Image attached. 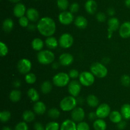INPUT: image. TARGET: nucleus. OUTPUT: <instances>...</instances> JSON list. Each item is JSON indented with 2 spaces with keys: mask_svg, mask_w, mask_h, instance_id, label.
Wrapping results in <instances>:
<instances>
[{
  "mask_svg": "<svg viewBox=\"0 0 130 130\" xmlns=\"http://www.w3.org/2000/svg\"><path fill=\"white\" fill-rule=\"evenodd\" d=\"M37 29L41 34L46 37L52 36L55 33L57 26L55 20L49 17H44L38 20Z\"/></svg>",
  "mask_w": 130,
  "mask_h": 130,
  "instance_id": "nucleus-1",
  "label": "nucleus"
},
{
  "mask_svg": "<svg viewBox=\"0 0 130 130\" xmlns=\"http://www.w3.org/2000/svg\"><path fill=\"white\" fill-rule=\"evenodd\" d=\"M77 101L76 97L68 96L63 98L60 103V107L63 112H70L77 107Z\"/></svg>",
  "mask_w": 130,
  "mask_h": 130,
  "instance_id": "nucleus-2",
  "label": "nucleus"
},
{
  "mask_svg": "<svg viewBox=\"0 0 130 130\" xmlns=\"http://www.w3.org/2000/svg\"><path fill=\"white\" fill-rule=\"evenodd\" d=\"M55 56L54 53L49 50H42L38 52L37 59L38 62L41 64L48 65L54 61Z\"/></svg>",
  "mask_w": 130,
  "mask_h": 130,
  "instance_id": "nucleus-3",
  "label": "nucleus"
},
{
  "mask_svg": "<svg viewBox=\"0 0 130 130\" xmlns=\"http://www.w3.org/2000/svg\"><path fill=\"white\" fill-rule=\"evenodd\" d=\"M90 71L95 76L100 79L105 77L108 73V70L105 65L99 62L93 63L90 66Z\"/></svg>",
  "mask_w": 130,
  "mask_h": 130,
  "instance_id": "nucleus-4",
  "label": "nucleus"
},
{
  "mask_svg": "<svg viewBox=\"0 0 130 130\" xmlns=\"http://www.w3.org/2000/svg\"><path fill=\"white\" fill-rule=\"evenodd\" d=\"M70 79L69 74L65 72H60L55 75L53 77V83L55 86L63 87L69 84Z\"/></svg>",
  "mask_w": 130,
  "mask_h": 130,
  "instance_id": "nucleus-5",
  "label": "nucleus"
},
{
  "mask_svg": "<svg viewBox=\"0 0 130 130\" xmlns=\"http://www.w3.org/2000/svg\"><path fill=\"white\" fill-rule=\"evenodd\" d=\"M95 75L91 71H83L79 74V81L81 85L85 87H90L95 82Z\"/></svg>",
  "mask_w": 130,
  "mask_h": 130,
  "instance_id": "nucleus-6",
  "label": "nucleus"
},
{
  "mask_svg": "<svg viewBox=\"0 0 130 130\" xmlns=\"http://www.w3.org/2000/svg\"><path fill=\"white\" fill-rule=\"evenodd\" d=\"M73 36L70 33H66L62 34L58 39L59 45L63 48H69L73 45Z\"/></svg>",
  "mask_w": 130,
  "mask_h": 130,
  "instance_id": "nucleus-7",
  "label": "nucleus"
},
{
  "mask_svg": "<svg viewBox=\"0 0 130 130\" xmlns=\"http://www.w3.org/2000/svg\"><path fill=\"white\" fill-rule=\"evenodd\" d=\"M32 68V63L30 60L26 58H23L19 60L17 63L18 71L22 74L29 73Z\"/></svg>",
  "mask_w": 130,
  "mask_h": 130,
  "instance_id": "nucleus-8",
  "label": "nucleus"
},
{
  "mask_svg": "<svg viewBox=\"0 0 130 130\" xmlns=\"http://www.w3.org/2000/svg\"><path fill=\"white\" fill-rule=\"evenodd\" d=\"M81 84L79 81L73 80L70 81L68 84V91L70 95L74 97L78 96L81 90Z\"/></svg>",
  "mask_w": 130,
  "mask_h": 130,
  "instance_id": "nucleus-9",
  "label": "nucleus"
},
{
  "mask_svg": "<svg viewBox=\"0 0 130 130\" xmlns=\"http://www.w3.org/2000/svg\"><path fill=\"white\" fill-rule=\"evenodd\" d=\"M95 112H96L98 118L104 119L109 116L111 110H110V107L109 105L107 103H102L98 106Z\"/></svg>",
  "mask_w": 130,
  "mask_h": 130,
  "instance_id": "nucleus-10",
  "label": "nucleus"
},
{
  "mask_svg": "<svg viewBox=\"0 0 130 130\" xmlns=\"http://www.w3.org/2000/svg\"><path fill=\"white\" fill-rule=\"evenodd\" d=\"M74 20L72 13L68 11H63L60 13L58 15V20L61 24L64 25H68L71 24Z\"/></svg>",
  "mask_w": 130,
  "mask_h": 130,
  "instance_id": "nucleus-11",
  "label": "nucleus"
},
{
  "mask_svg": "<svg viewBox=\"0 0 130 130\" xmlns=\"http://www.w3.org/2000/svg\"><path fill=\"white\" fill-rule=\"evenodd\" d=\"M85 117V112L81 107H76L71 112V118L75 122H80L83 121Z\"/></svg>",
  "mask_w": 130,
  "mask_h": 130,
  "instance_id": "nucleus-12",
  "label": "nucleus"
},
{
  "mask_svg": "<svg viewBox=\"0 0 130 130\" xmlns=\"http://www.w3.org/2000/svg\"><path fill=\"white\" fill-rule=\"evenodd\" d=\"M108 25V32H109V36L108 38H110L112 36V33L116 31L117 29H119L120 27V22L119 19L116 17H111L109 19L107 22Z\"/></svg>",
  "mask_w": 130,
  "mask_h": 130,
  "instance_id": "nucleus-13",
  "label": "nucleus"
},
{
  "mask_svg": "<svg viewBox=\"0 0 130 130\" xmlns=\"http://www.w3.org/2000/svg\"><path fill=\"white\" fill-rule=\"evenodd\" d=\"M59 63L63 66H69L73 62L74 57L70 53H63L59 56Z\"/></svg>",
  "mask_w": 130,
  "mask_h": 130,
  "instance_id": "nucleus-14",
  "label": "nucleus"
},
{
  "mask_svg": "<svg viewBox=\"0 0 130 130\" xmlns=\"http://www.w3.org/2000/svg\"><path fill=\"white\" fill-rule=\"evenodd\" d=\"M119 35L123 38L130 37V22L126 21L120 25L119 29Z\"/></svg>",
  "mask_w": 130,
  "mask_h": 130,
  "instance_id": "nucleus-15",
  "label": "nucleus"
},
{
  "mask_svg": "<svg viewBox=\"0 0 130 130\" xmlns=\"http://www.w3.org/2000/svg\"><path fill=\"white\" fill-rule=\"evenodd\" d=\"M26 7L25 5L20 3H18L13 8V14L16 17L20 18L24 16L26 13Z\"/></svg>",
  "mask_w": 130,
  "mask_h": 130,
  "instance_id": "nucleus-16",
  "label": "nucleus"
},
{
  "mask_svg": "<svg viewBox=\"0 0 130 130\" xmlns=\"http://www.w3.org/2000/svg\"><path fill=\"white\" fill-rule=\"evenodd\" d=\"M85 8L88 14L93 15L97 10V3L95 0H88L85 3Z\"/></svg>",
  "mask_w": 130,
  "mask_h": 130,
  "instance_id": "nucleus-17",
  "label": "nucleus"
},
{
  "mask_svg": "<svg viewBox=\"0 0 130 130\" xmlns=\"http://www.w3.org/2000/svg\"><path fill=\"white\" fill-rule=\"evenodd\" d=\"M26 17L30 22H35L39 20V11L34 8H30L27 9L26 11Z\"/></svg>",
  "mask_w": 130,
  "mask_h": 130,
  "instance_id": "nucleus-18",
  "label": "nucleus"
},
{
  "mask_svg": "<svg viewBox=\"0 0 130 130\" xmlns=\"http://www.w3.org/2000/svg\"><path fill=\"white\" fill-rule=\"evenodd\" d=\"M60 130H77V124L72 119H66L60 125Z\"/></svg>",
  "mask_w": 130,
  "mask_h": 130,
  "instance_id": "nucleus-19",
  "label": "nucleus"
},
{
  "mask_svg": "<svg viewBox=\"0 0 130 130\" xmlns=\"http://www.w3.org/2000/svg\"><path fill=\"white\" fill-rule=\"evenodd\" d=\"M33 110L38 115H43L46 111V107L43 102L38 101L34 103L33 105Z\"/></svg>",
  "mask_w": 130,
  "mask_h": 130,
  "instance_id": "nucleus-20",
  "label": "nucleus"
},
{
  "mask_svg": "<svg viewBox=\"0 0 130 130\" xmlns=\"http://www.w3.org/2000/svg\"><path fill=\"white\" fill-rule=\"evenodd\" d=\"M74 24L79 29H85L88 25V20L85 17L79 15L75 18Z\"/></svg>",
  "mask_w": 130,
  "mask_h": 130,
  "instance_id": "nucleus-21",
  "label": "nucleus"
},
{
  "mask_svg": "<svg viewBox=\"0 0 130 130\" xmlns=\"http://www.w3.org/2000/svg\"><path fill=\"white\" fill-rule=\"evenodd\" d=\"M44 42H45L46 46L50 50L55 49L59 45L58 40H57V38L53 36L47 37Z\"/></svg>",
  "mask_w": 130,
  "mask_h": 130,
  "instance_id": "nucleus-22",
  "label": "nucleus"
},
{
  "mask_svg": "<svg viewBox=\"0 0 130 130\" xmlns=\"http://www.w3.org/2000/svg\"><path fill=\"white\" fill-rule=\"evenodd\" d=\"M109 119L112 122L115 124L119 123L121 121H123V116H122L121 112L117 110H114L112 112H110V115H109Z\"/></svg>",
  "mask_w": 130,
  "mask_h": 130,
  "instance_id": "nucleus-23",
  "label": "nucleus"
},
{
  "mask_svg": "<svg viewBox=\"0 0 130 130\" xmlns=\"http://www.w3.org/2000/svg\"><path fill=\"white\" fill-rule=\"evenodd\" d=\"M93 128L95 130H106L107 123L103 119H97L93 122Z\"/></svg>",
  "mask_w": 130,
  "mask_h": 130,
  "instance_id": "nucleus-24",
  "label": "nucleus"
},
{
  "mask_svg": "<svg viewBox=\"0 0 130 130\" xmlns=\"http://www.w3.org/2000/svg\"><path fill=\"white\" fill-rule=\"evenodd\" d=\"M14 27V22L13 20L10 18L6 19L3 20L2 24L3 29L6 33H10Z\"/></svg>",
  "mask_w": 130,
  "mask_h": 130,
  "instance_id": "nucleus-25",
  "label": "nucleus"
},
{
  "mask_svg": "<svg viewBox=\"0 0 130 130\" xmlns=\"http://www.w3.org/2000/svg\"><path fill=\"white\" fill-rule=\"evenodd\" d=\"M22 97V93L19 89H13L9 94V98L13 103H17L20 100Z\"/></svg>",
  "mask_w": 130,
  "mask_h": 130,
  "instance_id": "nucleus-26",
  "label": "nucleus"
},
{
  "mask_svg": "<svg viewBox=\"0 0 130 130\" xmlns=\"http://www.w3.org/2000/svg\"><path fill=\"white\" fill-rule=\"evenodd\" d=\"M87 104L92 108H95L99 106V99L94 94H89L86 98Z\"/></svg>",
  "mask_w": 130,
  "mask_h": 130,
  "instance_id": "nucleus-27",
  "label": "nucleus"
},
{
  "mask_svg": "<svg viewBox=\"0 0 130 130\" xmlns=\"http://www.w3.org/2000/svg\"><path fill=\"white\" fill-rule=\"evenodd\" d=\"M31 45L34 50L39 52V51L42 50L43 47H44V42L41 38H36L32 41Z\"/></svg>",
  "mask_w": 130,
  "mask_h": 130,
  "instance_id": "nucleus-28",
  "label": "nucleus"
},
{
  "mask_svg": "<svg viewBox=\"0 0 130 130\" xmlns=\"http://www.w3.org/2000/svg\"><path fill=\"white\" fill-rule=\"evenodd\" d=\"M35 112L31 110L24 111L22 114V118L24 121L26 122H31L35 119Z\"/></svg>",
  "mask_w": 130,
  "mask_h": 130,
  "instance_id": "nucleus-29",
  "label": "nucleus"
},
{
  "mask_svg": "<svg viewBox=\"0 0 130 130\" xmlns=\"http://www.w3.org/2000/svg\"><path fill=\"white\" fill-rule=\"evenodd\" d=\"M121 113L123 119L125 120L130 119V104L125 103L121 108Z\"/></svg>",
  "mask_w": 130,
  "mask_h": 130,
  "instance_id": "nucleus-30",
  "label": "nucleus"
},
{
  "mask_svg": "<svg viewBox=\"0 0 130 130\" xmlns=\"http://www.w3.org/2000/svg\"><path fill=\"white\" fill-rule=\"evenodd\" d=\"M27 96L29 99L33 102H36L39 100V94L37 90L34 88H30L27 91Z\"/></svg>",
  "mask_w": 130,
  "mask_h": 130,
  "instance_id": "nucleus-31",
  "label": "nucleus"
},
{
  "mask_svg": "<svg viewBox=\"0 0 130 130\" xmlns=\"http://www.w3.org/2000/svg\"><path fill=\"white\" fill-rule=\"evenodd\" d=\"M41 91L44 94H48L52 91V84L49 80H46L43 82L41 85Z\"/></svg>",
  "mask_w": 130,
  "mask_h": 130,
  "instance_id": "nucleus-32",
  "label": "nucleus"
},
{
  "mask_svg": "<svg viewBox=\"0 0 130 130\" xmlns=\"http://www.w3.org/2000/svg\"><path fill=\"white\" fill-rule=\"evenodd\" d=\"M48 115L53 119H57L60 115V112L57 108H52L48 111Z\"/></svg>",
  "mask_w": 130,
  "mask_h": 130,
  "instance_id": "nucleus-33",
  "label": "nucleus"
},
{
  "mask_svg": "<svg viewBox=\"0 0 130 130\" xmlns=\"http://www.w3.org/2000/svg\"><path fill=\"white\" fill-rule=\"evenodd\" d=\"M57 4L58 8L62 11H66V10L69 6V3L68 0H57Z\"/></svg>",
  "mask_w": 130,
  "mask_h": 130,
  "instance_id": "nucleus-34",
  "label": "nucleus"
},
{
  "mask_svg": "<svg viewBox=\"0 0 130 130\" xmlns=\"http://www.w3.org/2000/svg\"><path fill=\"white\" fill-rule=\"evenodd\" d=\"M60 126L55 121H52L46 124L45 126V130H60Z\"/></svg>",
  "mask_w": 130,
  "mask_h": 130,
  "instance_id": "nucleus-35",
  "label": "nucleus"
},
{
  "mask_svg": "<svg viewBox=\"0 0 130 130\" xmlns=\"http://www.w3.org/2000/svg\"><path fill=\"white\" fill-rule=\"evenodd\" d=\"M11 118V113L8 110H3L0 113V120L2 122H7Z\"/></svg>",
  "mask_w": 130,
  "mask_h": 130,
  "instance_id": "nucleus-36",
  "label": "nucleus"
},
{
  "mask_svg": "<svg viewBox=\"0 0 130 130\" xmlns=\"http://www.w3.org/2000/svg\"><path fill=\"white\" fill-rule=\"evenodd\" d=\"M25 80L27 84H33L36 81V76L33 73H30L26 74L25 76Z\"/></svg>",
  "mask_w": 130,
  "mask_h": 130,
  "instance_id": "nucleus-37",
  "label": "nucleus"
},
{
  "mask_svg": "<svg viewBox=\"0 0 130 130\" xmlns=\"http://www.w3.org/2000/svg\"><path fill=\"white\" fill-rule=\"evenodd\" d=\"M121 83L124 87H129L130 85V76L127 74L122 75L121 77Z\"/></svg>",
  "mask_w": 130,
  "mask_h": 130,
  "instance_id": "nucleus-38",
  "label": "nucleus"
},
{
  "mask_svg": "<svg viewBox=\"0 0 130 130\" xmlns=\"http://www.w3.org/2000/svg\"><path fill=\"white\" fill-rule=\"evenodd\" d=\"M8 53V48L6 43L3 42H0V55L1 57H4Z\"/></svg>",
  "mask_w": 130,
  "mask_h": 130,
  "instance_id": "nucleus-39",
  "label": "nucleus"
},
{
  "mask_svg": "<svg viewBox=\"0 0 130 130\" xmlns=\"http://www.w3.org/2000/svg\"><path fill=\"white\" fill-rule=\"evenodd\" d=\"M14 130H29V127L26 122L22 121L17 124Z\"/></svg>",
  "mask_w": 130,
  "mask_h": 130,
  "instance_id": "nucleus-40",
  "label": "nucleus"
},
{
  "mask_svg": "<svg viewBox=\"0 0 130 130\" xmlns=\"http://www.w3.org/2000/svg\"><path fill=\"white\" fill-rule=\"evenodd\" d=\"M90 125L85 121L78 122L77 124V130H90Z\"/></svg>",
  "mask_w": 130,
  "mask_h": 130,
  "instance_id": "nucleus-41",
  "label": "nucleus"
},
{
  "mask_svg": "<svg viewBox=\"0 0 130 130\" xmlns=\"http://www.w3.org/2000/svg\"><path fill=\"white\" fill-rule=\"evenodd\" d=\"M29 21L30 20L28 19V18L26 16H23L22 17L19 18V24L23 28H27L29 24Z\"/></svg>",
  "mask_w": 130,
  "mask_h": 130,
  "instance_id": "nucleus-42",
  "label": "nucleus"
},
{
  "mask_svg": "<svg viewBox=\"0 0 130 130\" xmlns=\"http://www.w3.org/2000/svg\"><path fill=\"white\" fill-rule=\"evenodd\" d=\"M79 10V5L77 3H73L69 6V10L71 13H77Z\"/></svg>",
  "mask_w": 130,
  "mask_h": 130,
  "instance_id": "nucleus-43",
  "label": "nucleus"
},
{
  "mask_svg": "<svg viewBox=\"0 0 130 130\" xmlns=\"http://www.w3.org/2000/svg\"><path fill=\"white\" fill-rule=\"evenodd\" d=\"M96 19L100 22H104L106 20L107 16L104 12H99L96 15Z\"/></svg>",
  "mask_w": 130,
  "mask_h": 130,
  "instance_id": "nucleus-44",
  "label": "nucleus"
},
{
  "mask_svg": "<svg viewBox=\"0 0 130 130\" xmlns=\"http://www.w3.org/2000/svg\"><path fill=\"white\" fill-rule=\"evenodd\" d=\"M79 73L77 71L76 69H72V70H70L69 73V75L70 78L72 79H77L79 78Z\"/></svg>",
  "mask_w": 130,
  "mask_h": 130,
  "instance_id": "nucleus-45",
  "label": "nucleus"
},
{
  "mask_svg": "<svg viewBox=\"0 0 130 130\" xmlns=\"http://www.w3.org/2000/svg\"><path fill=\"white\" fill-rule=\"evenodd\" d=\"M34 130H45V127L41 122H36L34 125Z\"/></svg>",
  "mask_w": 130,
  "mask_h": 130,
  "instance_id": "nucleus-46",
  "label": "nucleus"
},
{
  "mask_svg": "<svg viewBox=\"0 0 130 130\" xmlns=\"http://www.w3.org/2000/svg\"><path fill=\"white\" fill-rule=\"evenodd\" d=\"M127 123L125 121H121V122H119V123L117 124V127L120 130H123L126 127Z\"/></svg>",
  "mask_w": 130,
  "mask_h": 130,
  "instance_id": "nucleus-47",
  "label": "nucleus"
},
{
  "mask_svg": "<svg viewBox=\"0 0 130 130\" xmlns=\"http://www.w3.org/2000/svg\"><path fill=\"white\" fill-rule=\"evenodd\" d=\"M98 117L96 115V112H90L88 114V119L90 120V121H95V120L97 119Z\"/></svg>",
  "mask_w": 130,
  "mask_h": 130,
  "instance_id": "nucleus-48",
  "label": "nucleus"
},
{
  "mask_svg": "<svg viewBox=\"0 0 130 130\" xmlns=\"http://www.w3.org/2000/svg\"><path fill=\"white\" fill-rule=\"evenodd\" d=\"M27 29L29 31H34L36 30V29H37V25H35L34 24H29V25L27 26Z\"/></svg>",
  "mask_w": 130,
  "mask_h": 130,
  "instance_id": "nucleus-49",
  "label": "nucleus"
},
{
  "mask_svg": "<svg viewBox=\"0 0 130 130\" xmlns=\"http://www.w3.org/2000/svg\"><path fill=\"white\" fill-rule=\"evenodd\" d=\"M107 12L108 15H110V16H113V15H114V14H115V10H114V8H109L107 9Z\"/></svg>",
  "mask_w": 130,
  "mask_h": 130,
  "instance_id": "nucleus-50",
  "label": "nucleus"
},
{
  "mask_svg": "<svg viewBox=\"0 0 130 130\" xmlns=\"http://www.w3.org/2000/svg\"><path fill=\"white\" fill-rule=\"evenodd\" d=\"M21 85V82L19 80H16L14 81L13 82V86L15 87V88H19V87Z\"/></svg>",
  "mask_w": 130,
  "mask_h": 130,
  "instance_id": "nucleus-51",
  "label": "nucleus"
},
{
  "mask_svg": "<svg viewBox=\"0 0 130 130\" xmlns=\"http://www.w3.org/2000/svg\"><path fill=\"white\" fill-rule=\"evenodd\" d=\"M60 64V63H58V62H54V63L52 64V68H53V69H57L58 68V66H59V65Z\"/></svg>",
  "mask_w": 130,
  "mask_h": 130,
  "instance_id": "nucleus-52",
  "label": "nucleus"
},
{
  "mask_svg": "<svg viewBox=\"0 0 130 130\" xmlns=\"http://www.w3.org/2000/svg\"><path fill=\"white\" fill-rule=\"evenodd\" d=\"M125 5L126 7H128V8H130V0H125Z\"/></svg>",
  "mask_w": 130,
  "mask_h": 130,
  "instance_id": "nucleus-53",
  "label": "nucleus"
},
{
  "mask_svg": "<svg viewBox=\"0 0 130 130\" xmlns=\"http://www.w3.org/2000/svg\"><path fill=\"white\" fill-rule=\"evenodd\" d=\"M2 130H12V129H11V127H8V126H4V127H3Z\"/></svg>",
  "mask_w": 130,
  "mask_h": 130,
  "instance_id": "nucleus-54",
  "label": "nucleus"
},
{
  "mask_svg": "<svg viewBox=\"0 0 130 130\" xmlns=\"http://www.w3.org/2000/svg\"><path fill=\"white\" fill-rule=\"evenodd\" d=\"M10 1H11V3H18L20 0H9Z\"/></svg>",
  "mask_w": 130,
  "mask_h": 130,
  "instance_id": "nucleus-55",
  "label": "nucleus"
}]
</instances>
